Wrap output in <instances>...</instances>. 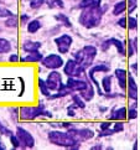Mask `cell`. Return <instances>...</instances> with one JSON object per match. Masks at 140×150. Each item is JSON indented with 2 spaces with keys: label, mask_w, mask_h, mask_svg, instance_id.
I'll list each match as a JSON object with an SVG mask.
<instances>
[{
  "label": "cell",
  "mask_w": 140,
  "mask_h": 150,
  "mask_svg": "<svg viewBox=\"0 0 140 150\" xmlns=\"http://www.w3.org/2000/svg\"><path fill=\"white\" fill-rule=\"evenodd\" d=\"M102 16H103V10L100 9V5H91V6L83 8L82 13L79 15V24L86 29H93L97 28L100 21Z\"/></svg>",
  "instance_id": "6da1fadb"
},
{
  "label": "cell",
  "mask_w": 140,
  "mask_h": 150,
  "mask_svg": "<svg viewBox=\"0 0 140 150\" xmlns=\"http://www.w3.org/2000/svg\"><path fill=\"white\" fill-rule=\"evenodd\" d=\"M95 55H97V49L94 46H84L82 50H79L77 52H74V60H76L77 65L86 71V68H88L92 66V63L95 58Z\"/></svg>",
  "instance_id": "7a4b0ae2"
},
{
  "label": "cell",
  "mask_w": 140,
  "mask_h": 150,
  "mask_svg": "<svg viewBox=\"0 0 140 150\" xmlns=\"http://www.w3.org/2000/svg\"><path fill=\"white\" fill-rule=\"evenodd\" d=\"M48 142L53 144V145L68 148V149H71L72 146L76 145V144H79L76 139L72 138L68 133H63L60 130H52L48 133Z\"/></svg>",
  "instance_id": "3957f363"
},
{
  "label": "cell",
  "mask_w": 140,
  "mask_h": 150,
  "mask_svg": "<svg viewBox=\"0 0 140 150\" xmlns=\"http://www.w3.org/2000/svg\"><path fill=\"white\" fill-rule=\"evenodd\" d=\"M40 115H45L48 118L52 117L50 112L44 110L42 104H40L39 107H24V108H21V119L24 120H32Z\"/></svg>",
  "instance_id": "277c9868"
},
{
  "label": "cell",
  "mask_w": 140,
  "mask_h": 150,
  "mask_svg": "<svg viewBox=\"0 0 140 150\" xmlns=\"http://www.w3.org/2000/svg\"><path fill=\"white\" fill-rule=\"evenodd\" d=\"M16 138L19 139V143H20V148H24V149H32L35 146V139L31 134L25 130L24 128H18L16 129Z\"/></svg>",
  "instance_id": "5b68a950"
},
{
  "label": "cell",
  "mask_w": 140,
  "mask_h": 150,
  "mask_svg": "<svg viewBox=\"0 0 140 150\" xmlns=\"http://www.w3.org/2000/svg\"><path fill=\"white\" fill-rule=\"evenodd\" d=\"M42 66L48 69H58L60 67L63 66V60L60 55H56V53H51L46 57H42L41 60Z\"/></svg>",
  "instance_id": "8992f818"
},
{
  "label": "cell",
  "mask_w": 140,
  "mask_h": 150,
  "mask_svg": "<svg viewBox=\"0 0 140 150\" xmlns=\"http://www.w3.org/2000/svg\"><path fill=\"white\" fill-rule=\"evenodd\" d=\"M63 72L67 77H79L81 74H84V69H82L78 65L74 58L68 60L66 65H63Z\"/></svg>",
  "instance_id": "52a82bcc"
},
{
  "label": "cell",
  "mask_w": 140,
  "mask_h": 150,
  "mask_svg": "<svg viewBox=\"0 0 140 150\" xmlns=\"http://www.w3.org/2000/svg\"><path fill=\"white\" fill-rule=\"evenodd\" d=\"M72 42H73V39L67 34L61 35L60 37L55 39L56 47H57V50H58L60 53H67L69 51V49H71Z\"/></svg>",
  "instance_id": "ba28073f"
},
{
  "label": "cell",
  "mask_w": 140,
  "mask_h": 150,
  "mask_svg": "<svg viewBox=\"0 0 140 150\" xmlns=\"http://www.w3.org/2000/svg\"><path fill=\"white\" fill-rule=\"evenodd\" d=\"M46 84L50 91H57L58 88L61 87L62 84V78H61V73L56 71V69H53V71L48 74L47 78H46Z\"/></svg>",
  "instance_id": "9c48e42d"
},
{
  "label": "cell",
  "mask_w": 140,
  "mask_h": 150,
  "mask_svg": "<svg viewBox=\"0 0 140 150\" xmlns=\"http://www.w3.org/2000/svg\"><path fill=\"white\" fill-rule=\"evenodd\" d=\"M67 133L72 138L76 139L78 143L79 140H89L94 137V133L91 129H87V128H84V129H69Z\"/></svg>",
  "instance_id": "30bf717a"
},
{
  "label": "cell",
  "mask_w": 140,
  "mask_h": 150,
  "mask_svg": "<svg viewBox=\"0 0 140 150\" xmlns=\"http://www.w3.org/2000/svg\"><path fill=\"white\" fill-rule=\"evenodd\" d=\"M66 86L72 91V92H74V91L81 92V91H83L86 88L87 81H82V79H78L76 77H68V81H67Z\"/></svg>",
  "instance_id": "8fae6325"
},
{
  "label": "cell",
  "mask_w": 140,
  "mask_h": 150,
  "mask_svg": "<svg viewBox=\"0 0 140 150\" xmlns=\"http://www.w3.org/2000/svg\"><path fill=\"white\" fill-rule=\"evenodd\" d=\"M128 96L129 98H132L134 100H138V86L135 83V79L133 76H129L128 78Z\"/></svg>",
  "instance_id": "7c38bea8"
},
{
  "label": "cell",
  "mask_w": 140,
  "mask_h": 150,
  "mask_svg": "<svg viewBox=\"0 0 140 150\" xmlns=\"http://www.w3.org/2000/svg\"><path fill=\"white\" fill-rule=\"evenodd\" d=\"M115 77L118 79V83H119V87L122 89H125L127 87V71L123 68H118L115 69Z\"/></svg>",
  "instance_id": "4fadbf2b"
},
{
  "label": "cell",
  "mask_w": 140,
  "mask_h": 150,
  "mask_svg": "<svg viewBox=\"0 0 140 150\" xmlns=\"http://www.w3.org/2000/svg\"><path fill=\"white\" fill-rule=\"evenodd\" d=\"M79 93H81V97H82L84 100H87V102L92 100L93 96H94V89H93L92 84H91L89 81H87V86H86V88L83 91H81Z\"/></svg>",
  "instance_id": "5bb4252c"
},
{
  "label": "cell",
  "mask_w": 140,
  "mask_h": 150,
  "mask_svg": "<svg viewBox=\"0 0 140 150\" xmlns=\"http://www.w3.org/2000/svg\"><path fill=\"white\" fill-rule=\"evenodd\" d=\"M42 60V55L39 51L29 52V55H26L24 58H20V61L23 62H40Z\"/></svg>",
  "instance_id": "9a60e30c"
},
{
  "label": "cell",
  "mask_w": 140,
  "mask_h": 150,
  "mask_svg": "<svg viewBox=\"0 0 140 150\" xmlns=\"http://www.w3.org/2000/svg\"><path fill=\"white\" fill-rule=\"evenodd\" d=\"M41 47V44L37 41H25L23 44V50L25 52H34V51H39Z\"/></svg>",
  "instance_id": "2e32d148"
},
{
  "label": "cell",
  "mask_w": 140,
  "mask_h": 150,
  "mask_svg": "<svg viewBox=\"0 0 140 150\" xmlns=\"http://www.w3.org/2000/svg\"><path fill=\"white\" fill-rule=\"evenodd\" d=\"M110 119L119 120V122L127 119V108H125V107H122V108L114 110V112H113V114L110 115Z\"/></svg>",
  "instance_id": "e0dca14e"
},
{
  "label": "cell",
  "mask_w": 140,
  "mask_h": 150,
  "mask_svg": "<svg viewBox=\"0 0 140 150\" xmlns=\"http://www.w3.org/2000/svg\"><path fill=\"white\" fill-rule=\"evenodd\" d=\"M108 41H109L110 45H114L115 46V49L118 50V53H119V55H123V56L125 55V45L123 44L122 41L117 40V39H109Z\"/></svg>",
  "instance_id": "ac0fdd59"
},
{
  "label": "cell",
  "mask_w": 140,
  "mask_h": 150,
  "mask_svg": "<svg viewBox=\"0 0 140 150\" xmlns=\"http://www.w3.org/2000/svg\"><path fill=\"white\" fill-rule=\"evenodd\" d=\"M127 10V1H119V3H117L115 5H114V9H113V15H120V14H123Z\"/></svg>",
  "instance_id": "d6986e66"
},
{
  "label": "cell",
  "mask_w": 140,
  "mask_h": 150,
  "mask_svg": "<svg viewBox=\"0 0 140 150\" xmlns=\"http://www.w3.org/2000/svg\"><path fill=\"white\" fill-rule=\"evenodd\" d=\"M37 83H39V88H40V92H41V94L42 96H45V97H50V89H48V87H47V84H46V82L44 81V79H41V78H39L37 79Z\"/></svg>",
  "instance_id": "ffe728a7"
},
{
  "label": "cell",
  "mask_w": 140,
  "mask_h": 150,
  "mask_svg": "<svg viewBox=\"0 0 140 150\" xmlns=\"http://www.w3.org/2000/svg\"><path fill=\"white\" fill-rule=\"evenodd\" d=\"M41 29V23L39 20H32L28 24V31L30 34H35L36 31H39Z\"/></svg>",
  "instance_id": "44dd1931"
},
{
  "label": "cell",
  "mask_w": 140,
  "mask_h": 150,
  "mask_svg": "<svg viewBox=\"0 0 140 150\" xmlns=\"http://www.w3.org/2000/svg\"><path fill=\"white\" fill-rule=\"evenodd\" d=\"M102 87H103L105 93H110V91H112V77L110 76H105L102 79Z\"/></svg>",
  "instance_id": "7402d4cb"
},
{
  "label": "cell",
  "mask_w": 140,
  "mask_h": 150,
  "mask_svg": "<svg viewBox=\"0 0 140 150\" xmlns=\"http://www.w3.org/2000/svg\"><path fill=\"white\" fill-rule=\"evenodd\" d=\"M10 50H11V44L5 39H0V53H8Z\"/></svg>",
  "instance_id": "603a6c76"
},
{
  "label": "cell",
  "mask_w": 140,
  "mask_h": 150,
  "mask_svg": "<svg viewBox=\"0 0 140 150\" xmlns=\"http://www.w3.org/2000/svg\"><path fill=\"white\" fill-rule=\"evenodd\" d=\"M55 19L57 21H61V23H63V25L66 26V28H72V24L71 21H69V19L66 16V15L63 14H58V15H55Z\"/></svg>",
  "instance_id": "cb8c5ba5"
},
{
  "label": "cell",
  "mask_w": 140,
  "mask_h": 150,
  "mask_svg": "<svg viewBox=\"0 0 140 150\" xmlns=\"http://www.w3.org/2000/svg\"><path fill=\"white\" fill-rule=\"evenodd\" d=\"M109 71V66H105V65H98V66H94L93 68L89 69V73H95V72H108Z\"/></svg>",
  "instance_id": "d4e9b609"
},
{
  "label": "cell",
  "mask_w": 140,
  "mask_h": 150,
  "mask_svg": "<svg viewBox=\"0 0 140 150\" xmlns=\"http://www.w3.org/2000/svg\"><path fill=\"white\" fill-rule=\"evenodd\" d=\"M72 99H73V105L76 107V108H84L86 107V104H84V102L81 99L77 94H74L73 97H72Z\"/></svg>",
  "instance_id": "484cf974"
},
{
  "label": "cell",
  "mask_w": 140,
  "mask_h": 150,
  "mask_svg": "<svg viewBox=\"0 0 140 150\" xmlns=\"http://www.w3.org/2000/svg\"><path fill=\"white\" fill-rule=\"evenodd\" d=\"M6 26L8 28H16V26H18V19H16L14 15H10L9 19L6 20Z\"/></svg>",
  "instance_id": "4316f807"
},
{
  "label": "cell",
  "mask_w": 140,
  "mask_h": 150,
  "mask_svg": "<svg viewBox=\"0 0 140 150\" xmlns=\"http://www.w3.org/2000/svg\"><path fill=\"white\" fill-rule=\"evenodd\" d=\"M138 8V0H128V13L132 14Z\"/></svg>",
  "instance_id": "83f0119b"
},
{
  "label": "cell",
  "mask_w": 140,
  "mask_h": 150,
  "mask_svg": "<svg viewBox=\"0 0 140 150\" xmlns=\"http://www.w3.org/2000/svg\"><path fill=\"white\" fill-rule=\"evenodd\" d=\"M45 0H30V8L31 9H39L44 5Z\"/></svg>",
  "instance_id": "f1b7e54d"
},
{
  "label": "cell",
  "mask_w": 140,
  "mask_h": 150,
  "mask_svg": "<svg viewBox=\"0 0 140 150\" xmlns=\"http://www.w3.org/2000/svg\"><path fill=\"white\" fill-rule=\"evenodd\" d=\"M128 28L130 30H134L138 28V21L135 18H129L128 19Z\"/></svg>",
  "instance_id": "f546056e"
},
{
  "label": "cell",
  "mask_w": 140,
  "mask_h": 150,
  "mask_svg": "<svg viewBox=\"0 0 140 150\" xmlns=\"http://www.w3.org/2000/svg\"><path fill=\"white\" fill-rule=\"evenodd\" d=\"M0 134H3V135H8V137H10L13 134V132L10 130V129H8V128H5L1 123H0Z\"/></svg>",
  "instance_id": "4dcf8cb0"
},
{
  "label": "cell",
  "mask_w": 140,
  "mask_h": 150,
  "mask_svg": "<svg viewBox=\"0 0 140 150\" xmlns=\"http://www.w3.org/2000/svg\"><path fill=\"white\" fill-rule=\"evenodd\" d=\"M10 142H11V144H13V146L15 148V149H18V148H20V143H19V139L16 138V135H10Z\"/></svg>",
  "instance_id": "1f68e13d"
},
{
  "label": "cell",
  "mask_w": 140,
  "mask_h": 150,
  "mask_svg": "<svg viewBox=\"0 0 140 150\" xmlns=\"http://www.w3.org/2000/svg\"><path fill=\"white\" fill-rule=\"evenodd\" d=\"M128 118L129 119H135V118H138V112L132 108V109H129V113H128Z\"/></svg>",
  "instance_id": "d6a6232c"
},
{
  "label": "cell",
  "mask_w": 140,
  "mask_h": 150,
  "mask_svg": "<svg viewBox=\"0 0 140 150\" xmlns=\"http://www.w3.org/2000/svg\"><path fill=\"white\" fill-rule=\"evenodd\" d=\"M123 129H124V127H123V124H122V123H120L119 120H117V123L114 124V129H113V130H114V133H117V132H122Z\"/></svg>",
  "instance_id": "836d02e7"
},
{
  "label": "cell",
  "mask_w": 140,
  "mask_h": 150,
  "mask_svg": "<svg viewBox=\"0 0 140 150\" xmlns=\"http://www.w3.org/2000/svg\"><path fill=\"white\" fill-rule=\"evenodd\" d=\"M110 124H112L110 122H104V123H102V124H100V130L103 132V130H105V129H108V128H110Z\"/></svg>",
  "instance_id": "e575fe53"
},
{
  "label": "cell",
  "mask_w": 140,
  "mask_h": 150,
  "mask_svg": "<svg viewBox=\"0 0 140 150\" xmlns=\"http://www.w3.org/2000/svg\"><path fill=\"white\" fill-rule=\"evenodd\" d=\"M9 61L10 62H19L20 61V57H19V55H15V53H14V55H11V56L9 57Z\"/></svg>",
  "instance_id": "d590c367"
},
{
  "label": "cell",
  "mask_w": 140,
  "mask_h": 150,
  "mask_svg": "<svg viewBox=\"0 0 140 150\" xmlns=\"http://www.w3.org/2000/svg\"><path fill=\"white\" fill-rule=\"evenodd\" d=\"M118 25H119L120 28H127V18H122L118 21Z\"/></svg>",
  "instance_id": "8d00e7d4"
},
{
  "label": "cell",
  "mask_w": 140,
  "mask_h": 150,
  "mask_svg": "<svg viewBox=\"0 0 140 150\" xmlns=\"http://www.w3.org/2000/svg\"><path fill=\"white\" fill-rule=\"evenodd\" d=\"M74 108H76V107H74V105H71V107H68V109H67V114L69 115V117H74V114H76V113H74Z\"/></svg>",
  "instance_id": "74e56055"
},
{
  "label": "cell",
  "mask_w": 140,
  "mask_h": 150,
  "mask_svg": "<svg viewBox=\"0 0 140 150\" xmlns=\"http://www.w3.org/2000/svg\"><path fill=\"white\" fill-rule=\"evenodd\" d=\"M128 47H129V52H128V56H129V57H132V56H133V53H134V50H133V44H132V41H129V45H128Z\"/></svg>",
  "instance_id": "f35d334b"
},
{
  "label": "cell",
  "mask_w": 140,
  "mask_h": 150,
  "mask_svg": "<svg viewBox=\"0 0 140 150\" xmlns=\"http://www.w3.org/2000/svg\"><path fill=\"white\" fill-rule=\"evenodd\" d=\"M29 21V15H26V14H23L21 15V23L23 24H26Z\"/></svg>",
  "instance_id": "ab89813d"
},
{
  "label": "cell",
  "mask_w": 140,
  "mask_h": 150,
  "mask_svg": "<svg viewBox=\"0 0 140 150\" xmlns=\"http://www.w3.org/2000/svg\"><path fill=\"white\" fill-rule=\"evenodd\" d=\"M55 4H57V6H60V8H63V6H64L61 0H55Z\"/></svg>",
  "instance_id": "60d3db41"
},
{
  "label": "cell",
  "mask_w": 140,
  "mask_h": 150,
  "mask_svg": "<svg viewBox=\"0 0 140 150\" xmlns=\"http://www.w3.org/2000/svg\"><path fill=\"white\" fill-rule=\"evenodd\" d=\"M133 68H134V71H135V72H138V63H134Z\"/></svg>",
  "instance_id": "b9f144b4"
},
{
  "label": "cell",
  "mask_w": 140,
  "mask_h": 150,
  "mask_svg": "<svg viewBox=\"0 0 140 150\" xmlns=\"http://www.w3.org/2000/svg\"><path fill=\"white\" fill-rule=\"evenodd\" d=\"M95 149H102V145H95L92 148V150H95Z\"/></svg>",
  "instance_id": "7bdbcfd3"
},
{
  "label": "cell",
  "mask_w": 140,
  "mask_h": 150,
  "mask_svg": "<svg viewBox=\"0 0 140 150\" xmlns=\"http://www.w3.org/2000/svg\"><path fill=\"white\" fill-rule=\"evenodd\" d=\"M138 144H139V143H138V142H135V145L133 146V149H134V150H136V149L139 148V145H138Z\"/></svg>",
  "instance_id": "ee69618b"
},
{
  "label": "cell",
  "mask_w": 140,
  "mask_h": 150,
  "mask_svg": "<svg viewBox=\"0 0 140 150\" xmlns=\"http://www.w3.org/2000/svg\"><path fill=\"white\" fill-rule=\"evenodd\" d=\"M0 150H5V146L3 145V143H0Z\"/></svg>",
  "instance_id": "f6af8a7d"
}]
</instances>
